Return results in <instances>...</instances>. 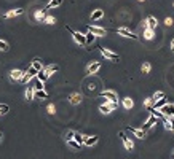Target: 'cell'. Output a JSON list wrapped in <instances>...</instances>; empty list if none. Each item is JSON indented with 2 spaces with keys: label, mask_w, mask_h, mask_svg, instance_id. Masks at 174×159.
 I'll list each match as a JSON object with an SVG mask.
<instances>
[{
  "label": "cell",
  "mask_w": 174,
  "mask_h": 159,
  "mask_svg": "<svg viewBox=\"0 0 174 159\" xmlns=\"http://www.w3.org/2000/svg\"><path fill=\"white\" fill-rule=\"evenodd\" d=\"M171 51H172V53H174V40H172V42H171Z\"/></svg>",
  "instance_id": "obj_43"
},
{
  "label": "cell",
  "mask_w": 174,
  "mask_h": 159,
  "mask_svg": "<svg viewBox=\"0 0 174 159\" xmlns=\"http://www.w3.org/2000/svg\"><path fill=\"white\" fill-rule=\"evenodd\" d=\"M101 69V62H93L91 65H88V73H96Z\"/></svg>",
  "instance_id": "obj_19"
},
{
  "label": "cell",
  "mask_w": 174,
  "mask_h": 159,
  "mask_svg": "<svg viewBox=\"0 0 174 159\" xmlns=\"http://www.w3.org/2000/svg\"><path fill=\"white\" fill-rule=\"evenodd\" d=\"M145 24H147V27L149 29H152V30H155L156 29V24H158V21H156L153 16H149L147 18V21H145Z\"/></svg>",
  "instance_id": "obj_14"
},
{
  "label": "cell",
  "mask_w": 174,
  "mask_h": 159,
  "mask_svg": "<svg viewBox=\"0 0 174 159\" xmlns=\"http://www.w3.org/2000/svg\"><path fill=\"white\" fill-rule=\"evenodd\" d=\"M120 137H121V140H123V143H125V146H126V150H128V151H131V150L134 148L133 142H131L130 139H128V137H126V135L123 134V132H120Z\"/></svg>",
  "instance_id": "obj_13"
},
{
  "label": "cell",
  "mask_w": 174,
  "mask_h": 159,
  "mask_svg": "<svg viewBox=\"0 0 174 159\" xmlns=\"http://www.w3.org/2000/svg\"><path fill=\"white\" fill-rule=\"evenodd\" d=\"M149 72H150V64L145 62V64L142 65V73H149Z\"/></svg>",
  "instance_id": "obj_37"
},
{
  "label": "cell",
  "mask_w": 174,
  "mask_h": 159,
  "mask_svg": "<svg viewBox=\"0 0 174 159\" xmlns=\"http://www.w3.org/2000/svg\"><path fill=\"white\" fill-rule=\"evenodd\" d=\"M26 99H27V100H32V99H34V89H32V88H29V89L26 91Z\"/></svg>",
  "instance_id": "obj_31"
},
{
  "label": "cell",
  "mask_w": 174,
  "mask_h": 159,
  "mask_svg": "<svg viewBox=\"0 0 174 159\" xmlns=\"http://www.w3.org/2000/svg\"><path fill=\"white\" fill-rule=\"evenodd\" d=\"M2 137H3V134H0V140H2Z\"/></svg>",
  "instance_id": "obj_44"
},
{
  "label": "cell",
  "mask_w": 174,
  "mask_h": 159,
  "mask_svg": "<svg viewBox=\"0 0 174 159\" xmlns=\"http://www.w3.org/2000/svg\"><path fill=\"white\" fill-rule=\"evenodd\" d=\"M47 24H54L56 19H54V16H45V19H43Z\"/></svg>",
  "instance_id": "obj_33"
},
{
  "label": "cell",
  "mask_w": 174,
  "mask_h": 159,
  "mask_svg": "<svg viewBox=\"0 0 174 159\" xmlns=\"http://www.w3.org/2000/svg\"><path fill=\"white\" fill-rule=\"evenodd\" d=\"M117 108H118V104H117V102H110V100L105 99V105H101V107H99V111L104 113V115H107V113L114 111V110H117Z\"/></svg>",
  "instance_id": "obj_1"
},
{
  "label": "cell",
  "mask_w": 174,
  "mask_h": 159,
  "mask_svg": "<svg viewBox=\"0 0 174 159\" xmlns=\"http://www.w3.org/2000/svg\"><path fill=\"white\" fill-rule=\"evenodd\" d=\"M101 97H105L110 102H117V100H118V95H117L115 91H104V92H101Z\"/></svg>",
  "instance_id": "obj_6"
},
{
  "label": "cell",
  "mask_w": 174,
  "mask_h": 159,
  "mask_svg": "<svg viewBox=\"0 0 174 159\" xmlns=\"http://www.w3.org/2000/svg\"><path fill=\"white\" fill-rule=\"evenodd\" d=\"M165 24H166L168 27H171V26H172V19H171V18H166V19H165Z\"/></svg>",
  "instance_id": "obj_41"
},
{
  "label": "cell",
  "mask_w": 174,
  "mask_h": 159,
  "mask_svg": "<svg viewBox=\"0 0 174 159\" xmlns=\"http://www.w3.org/2000/svg\"><path fill=\"white\" fill-rule=\"evenodd\" d=\"M137 2H144V0H137Z\"/></svg>",
  "instance_id": "obj_45"
},
{
  "label": "cell",
  "mask_w": 174,
  "mask_h": 159,
  "mask_svg": "<svg viewBox=\"0 0 174 159\" xmlns=\"http://www.w3.org/2000/svg\"><path fill=\"white\" fill-rule=\"evenodd\" d=\"M35 19L37 21H43L45 19V11H37V13H35Z\"/></svg>",
  "instance_id": "obj_32"
},
{
  "label": "cell",
  "mask_w": 174,
  "mask_h": 159,
  "mask_svg": "<svg viewBox=\"0 0 174 159\" xmlns=\"http://www.w3.org/2000/svg\"><path fill=\"white\" fill-rule=\"evenodd\" d=\"M35 75H37V70H35V69H34V67L31 65L29 69H27V72L24 73V75H22L21 81H22V83H27V81H29V80H32V78L35 76Z\"/></svg>",
  "instance_id": "obj_5"
},
{
  "label": "cell",
  "mask_w": 174,
  "mask_h": 159,
  "mask_svg": "<svg viewBox=\"0 0 174 159\" xmlns=\"http://www.w3.org/2000/svg\"><path fill=\"white\" fill-rule=\"evenodd\" d=\"M24 13V10H21V8H18V10H11V11H8V13H5V18H13V16H19V14H22Z\"/></svg>",
  "instance_id": "obj_16"
},
{
  "label": "cell",
  "mask_w": 174,
  "mask_h": 159,
  "mask_svg": "<svg viewBox=\"0 0 174 159\" xmlns=\"http://www.w3.org/2000/svg\"><path fill=\"white\" fill-rule=\"evenodd\" d=\"M88 32L94 33V35H99V37L105 35V30H104V29H101V27H96V26H89V27H88Z\"/></svg>",
  "instance_id": "obj_12"
},
{
  "label": "cell",
  "mask_w": 174,
  "mask_h": 159,
  "mask_svg": "<svg viewBox=\"0 0 174 159\" xmlns=\"http://www.w3.org/2000/svg\"><path fill=\"white\" fill-rule=\"evenodd\" d=\"M32 67L38 72V70H42V69H43V64H42V61H40V59H34V61H32Z\"/></svg>",
  "instance_id": "obj_24"
},
{
  "label": "cell",
  "mask_w": 174,
  "mask_h": 159,
  "mask_svg": "<svg viewBox=\"0 0 174 159\" xmlns=\"http://www.w3.org/2000/svg\"><path fill=\"white\" fill-rule=\"evenodd\" d=\"M0 51H8V45L0 40Z\"/></svg>",
  "instance_id": "obj_38"
},
{
  "label": "cell",
  "mask_w": 174,
  "mask_h": 159,
  "mask_svg": "<svg viewBox=\"0 0 174 159\" xmlns=\"http://www.w3.org/2000/svg\"><path fill=\"white\" fill-rule=\"evenodd\" d=\"M48 113L54 115V105H53V104H50V105H48Z\"/></svg>",
  "instance_id": "obj_40"
},
{
  "label": "cell",
  "mask_w": 174,
  "mask_h": 159,
  "mask_svg": "<svg viewBox=\"0 0 174 159\" xmlns=\"http://www.w3.org/2000/svg\"><path fill=\"white\" fill-rule=\"evenodd\" d=\"M158 121V118H156L155 115H152L149 119H147V123L144 124V127H142V130H149V129H152L153 126H155V123Z\"/></svg>",
  "instance_id": "obj_10"
},
{
  "label": "cell",
  "mask_w": 174,
  "mask_h": 159,
  "mask_svg": "<svg viewBox=\"0 0 174 159\" xmlns=\"http://www.w3.org/2000/svg\"><path fill=\"white\" fill-rule=\"evenodd\" d=\"M163 97H165V92H161V91H156V92L153 94L152 100H153V102H156V100H160V99H163Z\"/></svg>",
  "instance_id": "obj_29"
},
{
  "label": "cell",
  "mask_w": 174,
  "mask_h": 159,
  "mask_svg": "<svg viewBox=\"0 0 174 159\" xmlns=\"http://www.w3.org/2000/svg\"><path fill=\"white\" fill-rule=\"evenodd\" d=\"M82 94H78V92H75V94H72L70 95V97H69V100H70V104L72 105H78V104H80V102H82Z\"/></svg>",
  "instance_id": "obj_15"
},
{
  "label": "cell",
  "mask_w": 174,
  "mask_h": 159,
  "mask_svg": "<svg viewBox=\"0 0 174 159\" xmlns=\"http://www.w3.org/2000/svg\"><path fill=\"white\" fill-rule=\"evenodd\" d=\"M166 104V99L163 97V99H160V100H156V102H153V105H155V108H161Z\"/></svg>",
  "instance_id": "obj_30"
},
{
  "label": "cell",
  "mask_w": 174,
  "mask_h": 159,
  "mask_svg": "<svg viewBox=\"0 0 174 159\" xmlns=\"http://www.w3.org/2000/svg\"><path fill=\"white\" fill-rule=\"evenodd\" d=\"M104 16V11L102 10H96V11H93V14H91V19L93 21H98V19H101Z\"/></svg>",
  "instance_id": "obj_22"
},
{
  "label": "cell",
  "mask_w": 174,
  "mask_h": 159,
  "mask_svg": "<svg viewBox=\"0 0 174 159\" xmlns=\"http://www.w3.org/2000/svg\"><path fill=\"white\" fill-rule=\"evenodd\" d=\"M43 70H45V72H47V73H48V75H51V73H54V72H58V70H59V67L53 64V65H48V67H43Z\"/></svg>",
  "instance_id": "obj_23"
},
{
  "label": "cell",
  "mask_w": 174,
  "mask_h": 159,
  "mask_svg": "<svg viewBox=\"0 0 174 159\" xmlns=\"http://www.w3.org/2000/svg\"><path fill=\"white\" fill-rule=\"evenodd\" d=\"M22 75H24V72H21L18 69H14V70H11L10 72V78H11V81H18V80L22 78Z\"/></svg>",
  "instance_id": "obj_11"
},
{
  "label": "cell",
  "mask_w": 174,
  "mask_h": 159,
  "mask_svg": "<svg viewBox=\"0 0 174 159\" xmlns=\"http://www.w3.org/2000/svg\"><path fill=\"white\" fill-rule=\"evenodd\" d=\"M152 102H153L152 99H145V100H144V105H145V107H152Z\"/></svg>",
  "instance_id": "obj_39"
},
{
  "label": "cell",
  "mask_w": 174,
  "mask_h": 159,
  "mask_svg": "<svg viewBox=\"0 0 174 159\" xmlns=\"http://www.w3.org/2000/svg\"><path fill=\"white\" fill-rule=\"evenodd\" d=\"M160 111L163 113L166 118L168 116H174V104H168V102H166V104L160 108Z\"/></svg>",
  "instance_id": "obj_4"
},
{
  "label": "cell",
  "mask_w": 174,
  "mask_h": 159,
  "mask_svg": "<svg viewBox=\"0 0 174 159\" xmlns=\"http://www.w3.org/2000/svg\"><path fill=\"white\" fill-rule=\"evenodd\" d=\"M10 108H8V105H3V104H0V115H5Z\"/></svg>",
  "instance_id": "obj_34"
},
{
  "label": "cell",
  "mask_w": 174,
  "mask_h": 159,
  "mask_svg": "<svg viewBox=\"0 0 174 159\" xmlns=\"http://www.w3.org/2000/svg\"><path fill=\"white\" fill-rule=\"evenodd\" d=\"M67 30H69L72 35H74V38H75V42L77 43H80L82 46H86V38H85V35L83 33H80V32H75V30H72L69 26H67Z\"/></svg>",
  "instance_id": "obj_2"
},
{
  "label": "cell",
  "mask_w": 174,
  "mask_h": 159,
  "mask_svg": "<svg viewBox=\"0 0 174 159\" xmlns=\"http://www.w3.org/2000/svg\"><path fill=\"white\" fill-rule=\"evenodd\" d=\"M117 32L120 33V35L126 37V38H133V40H137V35H134L131 30H128L126 27H120V29H117Z\"/></svg>",
  "instance_id": "obj_7"
},
{
  "label": "cell",
  "mask_w": 174,
  "mask_h": 159,
  "mask_svg": "<svg viewBox=\"0 0 174 159\" xmlns=\"http://www.w3.org/2000/svg\"><path fill=\"white\" fill-rule=\"evenodd\" d=\"M144 38L145 40H152L153 38V30L149 29V27H147V29H144Z\"/></svg>",
  "instance_id": "obj_27"
},
{
  "label": "cell",
  "mask_w": 174,
  "mask_h": 159,
  "mask_svg": "<svg viewBox=\"0 0 174 159\" xmlns=\"http://www.w3.org/2000/svg\"><path fill=\"white\" fill-rule=\"evenodd\" d=\"M34 89L38 91V89H43V81H40V80H37V83H35V86H34Z\"/></svg>",
  "instance_id": "obj_35"
},
{
  "label": "cell",
  "mask_w": 174,
  "mask_h": 159,
  "mask_svg": "<svg viewBox=\"0 0 174 159\" xmlns=\"http://www.w3.org/2000/svg\"><path fill=\"white\" fill-rule=\"evenodd\" d=\"M101 54H102V56H104L105 59H109V61H112V62H118V61H120V56H118V54L112 53V51H109V49H105V48H101Z\"/></svg>",
  "instance_id": "obj_3"
},
{
  "label": "cell",
  "mask_w": 174,
  "mask_h": 159,
  "mask_svg": "<svg viewBox=\"0 0 174 159\" xmlns=\"http://www.w3.org/2000/svg\"><path fill=\"white\" fill-rule=\"evenodd\" d=\"M59 5H63V0H50L48 5H47V8H45V10H51V8L59 7Z\"/></svg>",
  "instance_id": "obj_18"
},
{
  "label": "cell",
  "mask_w": 174,
  "mask_h": 159,
  "mask_svg": "<svg viewBox=\"0 0 174 159\" xmlns=\"http://www.w3.org/2000/svg\"><path fill=\"white\" fill-rule=\"evenodd\" d=\"M85 38H86V46H88V45H91V43L94 42L96 35H94V33H91V32H86V33H85Z\"/></svg>",
  "instance_id": "obj_26"
},
{
  "label": "cell",
  "mask_w": 174,
  "mask_h": 159,
  "mask_svg": "<svg viewBox=\"0 0 174 159\" xmlns=\"http://www.w3.org/2000/svg\"><path fill=\"white\" fill-rule=\"evenodd\" d=\"M74 139V132H67V140Z\"/></svg>",
  "instance_id": "obj_42"
},
{
  "label": "cell",
  "mask_w": 174,
  "mask_h": 159,
  "mask_svg": "<svg viewBox=\"0 0 174 159\" xmlns=\"http://www.w3.org/2000/svg\"><path fill=\"white\" fill-rule=\"evenodd\" d=\"M163 124H165V129L166 130H171L174 132V116H168L163 119Z\"/></svg>",
  "instance_id": "obj_9"
},
{
  "label": "cell",
  "mask_w": 174,
  "mask_h": 159,
  "mask_svg": "<svg viewBox=\"0 0 174 159\" xmlns=\"http://www.w3.org/2000/svg\"><path fill=\"white\" fill-rule=\"evenodd\" d=\"M123 107H125V108H133V107H134V100L130 99V97L123 99Z\"/></svg>",
  "instance_id": "obj_25"
},
{
  "label": "cell",
  "mask_w": 174,
  "mask_h": 159,
  "mask_svg": "<svg viewBox=\"0 0 174 159\" xmlns=\"http://www.w3.org/2000/svg\"><path fill=\"white\" fill-rule=\"evenodd\" d=\"M34 97H37V99H48V94L45 92L43 89H38V91L34 89Z\"/></svg>",
  "instance_id": "obj_17"
},
{
  "label": "cell",
  "mask_w": 174,
  "mask_h": 159,
  "mask_svg": "<svg viewBox=\"0 0 174 159\" xmlns=\"http://www.w3.org/2000/svg\"><path fill=\"white\" fill-rule=\"evenodd\" d=\"M48 76H50V75H48V73L45 72L43 69L37 72V80H40V81H47V80H48Z\"/></svg>",
  "instance_id": "obj_21"
},
{
  "label": "cell",
  "mask_w": 174,
  "mask_h": 159,
  "mask_svg": "<svg viewBox=\"0 0 174 159\" xmlns=\"http://www.w3.org/2000/svg\"><path fill=\"white\" fill-rule=\"evenodd\" d=\"M126 130H130V132L134 135V137H137V139H145V130L142 129H136V127H126Z\"/></svg>",
  "instance_id": "obj_8"
},
{
  "label": "cell",
  "mask_w": 174,
  "mask_h": 159,
  "mask_svg": "<svg viewBox=\"0 0 174 159\" xmlns=\"http://www.w3.org/2000/svg\"><path fill=\"white\" fill-rule=\"evenodd\" d=\"M83 143L88 145V146H93V145H96L98 143V137H85V140H83Z\"/></svg>",
  "instance_id": "obj_20"
},
{
  "label": "cell",
  "mask_w": 174,
  "mask_h": 159,
  "mask_svg": "<svg viewBox=\"0 0 174 159\" xmlns=\"http://www.w3.org/2000/svg\"><path fill=\"white\" fill-rule=\"evenodd\" d=\"M67 143H69L70 146H74V148H80V145L77 143V142L74 140V139H70V140H67Z\"/></svg>",
  "instance_id": "obj_36"
},
{
  "label": "cell",
  "mask_w": 174,
  "mask_h": 159,
  "mask_svg": "<svg viewBox=\"0 0 174 159\" xmlns=\"http://www.w3.org/2000/svg\"><path fill=\"white\" fill-rule=\"evenodd\" d=\"M74 140L77 142L78 145H83V140H85V137H83L82 134H78V132H74Z\"/></svg>",
  "instance_id": "obj_28"
}]
</instances>
